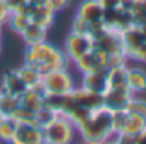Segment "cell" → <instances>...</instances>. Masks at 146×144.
Instances as JSON below:
<instances>
[{
	"instance_id": "obj_1",
	"label": "cell",
	"mask_w": 146,
	"mask_h": 144,
	"mask_svg": "<svg viewBox=\"0 0 146 144\" xmlns=\"http://www.w3.org/2000/svg\"><path fill=\"white\" fill-rule=\"evenodd\" d=\"M24 62L29 63L31 67H35L41 76H45L52 70L69 67L70 60L67 58L64 50H60L58 46H55L45 40V41H40L35 45H28L26 53H24Z\"/></svg>"
},
{
	"instance_id": "obj_2",
	"label": "cell",
	"mask_w": 146,
	"mask_h": 144,
	"mask_svg": "<svg viewBox=\"0 0 146 144\" xmlns=\"http://www.w3.org/2000/svg\"><path fill=\"white\" fill-rule=\"evenodd\" d=\"M78 132L84 144H103L113 137L112 110L105 105L95 108L88 120L78 127Z\"/></svg>"
},
{
	"instance_id": "obj_3",
	"label": "cell",
	"mask_w": 146,
	"mask_h": 144,
	"mask_svg": "<svg viewBox=\"0 0 146 144\" xmlns=\"http://www.w3.org/2000/svg\"><path fill=\"white\" fill-rule=\"evenodd\" d=\"M41 129H43L45 141L53 142V144H72L76 139V132H78L76 125L62 113H58L50 124H46Z\"/></svg>"
},
{
	"instance_id": "obj_4",
	"label": "cell",
	"mask_w": 146,
	"mask_h": 144,
	"mask_svg": "<svg viewBox=\"0 0 146 144\" xmlns=\"http://www.w3.org/2000/svg\"><path fill=\"white\" fill-rule=\"evenodd\" d=\"M76 88L74 77L69 72V67L65 69H57L41 77V89L43 93H52V94H67Z\"/></svg>"
},
{
	"instance_id": "obj_5",
	"label": "cell",
	"mask_w": 146,
	"mask_h": 144,
	"mask_svg": "<svg viewBox=\"0 0 146 144\" xmlns=\"http://www.w3.org/2000/svg\"><path fill=\"white\" fill-rule=\"evenodd\" d=\"M102 105H103L102 94L93 93V91H88L83 86H79V88H74L70 93H67L64 96V106H62V112L60 113L64 115L65 112H69L70 108H76V106L88 108V110H95V108H98Z\"/></svg>"
},
{
	"instance_id": "obj_6",
	"label": "cell",
	"mask_w": 146,
	"mask_h": 144,
	"mask_svg": "<svg viewBox=\"0 0 146 144\" xmlns=\"http://www.w3.org/2000/svg\"><path fill=\"white\" fill-rule=\"evenodd\" d=\"M91 50H93V38L88 36V34H79V33H74V31H72V33L67 36V40H65V48H64V52H65V55H67V58H69L70 62L78 60L79 57L86 55V53L91 52Z\"/></svg>"
},
{
	"instance_id": "obj_7",
	"label": "cell",
	"mask_w": 146,
	"mask_h": 144,
	"mask_svg": "<svg viewBox=\"0 0 146 144\" xmlns=\"http://www.w3.org/2000/svg\"><path fill=\"white\" fill-rule=\"evenodd\" d=\"M93 46L98 48V50H102L107 55L124 52V46H122V31L107 28L100 36H96L93 40Z\"/></svg>"
},
{
	"instance_id": "obj_8",
	"label": "cell",
	"mask_w": 146,
	"mask_h": 144,
	"mask_svg": "<svg viewBox=\"0 0 146 144\" xmlns=\"http://www.w3.org/2000/svg\"><path fill=\"white\" fill-rule=\"evenodd\" d=\"M107 60H108V55L93 46L91 52H88L86 55L74 60V65L81 74H86V72H93V70H100V69H108Z\"/></svg>"
},
{
	"instance_id": "obj_9",
	"label": "cell",
	"mask_w": 146,
	"mask_h": 144,
	"mask_svg": "<svg viewBox=\"0 0 146 144\" xmlns=\"http://www.w3.org/2000/svg\"><path fill=\"white\" fill-rule=\"evenodd\" d=\"M134 93L129 88H107L102 94L103 105L110 110H125Z\"/></svg>"
},
{
	"instance_id": "obj_10",
	"label": "cell",
	"mask_w": 146,
	"mask_h": 144,
	"mask_svg": "<svg viewBox=\"0 0 146 144\" xmlns=\"http://www.w3.org/2000/svg\"><path fill=\"white\" fill-rule=\"evenodd\" d=\"M45 141L43 129L31 124H17L14 137L9 144H41Z\"/></svg>"
},
{
	"instance_id": "obj_11",
	"label": "cell",
	"mask_w": 146,
	"mask_h": 144,
	"mask_svg": "<svg viewBox=\"0 0 146 144\" xmlns=\"http://www.w3.org/2000/svg\"><path fill=\"white\" fill-rule=\"evenodd\" d=\"M103 24L107 28H112V29H117V31H125L129 26L134 24V21H132L131 11L117 7V9H112V11H105Z\"/></svg>"
},
{
	"instance_id": "obj_12",
	"label": "cell",
	"mask_w": 146,
	"mask_h": 144,
	"mask_svg": "<svg viewBox=\"0 0 146 144\" xmlns=\"http://www.w3.org/2000/svg\"><path fill=\"white\" fill-rule=\"evenodd\" d=\"M26 11L29 14V19L33 24H38L45 29H48L55 19V12L52 9L46 7V4H33L28 0V5H26Z\"/></svg>"
},
{
	"instance_id": "obj_13",
	"label": "cell",
	"mask_w": 146,
	"mask_h": 144,
	"mask_svg": "<svg viewBox=\"0 0 146 144\" xmlns=\"http://www.w3.org/2000/svg\"><path fill=\"white\" fill-rule=\"evenodd\" d=\"M144 41L146 40H144V36H143V33H141L137 24H132L125 31H122V46H124V53L127 55V58L134 60V55H136L137 48Z\"/></svg>"
},
{
	"instance_id": "obj_14",
	"label": "cell",
	"mask_w": 146,
	"mask_h": 144,
	"mask_svg": "<svg viewBox=\"0 0 146 144\" xmlns=\"http://www.w3.org/2000/svg\"><path fill=\"white\" fill-rule=\"evenodd\" d=\"M81 86L88 91L103 94V91L107 89V69H100V70H93V72L83 74Z\"/></svg>"
},
{
	"instance_id": "obj_15",
	"label": "cell",
	"mask_w": 146,
	"mask_h": 144,
	"mask_svg": "<svg viewBox=\"0 0 146 144\" xmlns=\"http://www.w3.org/2000/svg\"><path fill=\"white\" fill-rule=\"evenodd\" d=\"M26 84L21 81L17 70H7L5 74L2 76V84H0V91H4L7 94H12V96H21L24 91H26Z\"/></svg>"
},
{
	"instance_id": "obj_16",
	"label": "cell",
	"mask_w": 146,
	"mask_h": 144,
	"mask_svg": "<svg viewBox=\"0 0 146 144\" xmlns=\"http://www.w3.org/2000/svg\"><path fill=\"white\" fill-rule=\"evenodd\" d=\"M103 14H105V11L96 0H84V2H81L78 7V12H76L78 17H81L88 22L103 21Z\"/></svg>"
},
{
	"instance_id": "obj_17",
	"label": "cell",
	"mask_w": 146,
	"mask_h": 144,
	"mask_svg": "<svg viewBox=\"0 0 146 144\" xmlns=\"http://www.w3.org/2000/svg\"><path fill=\"white\" fill-rule=\"evenodd\" d=\"M45 93L41 88H28L21 96H19V105L28 108L29 112H38L43 105H45V100H43Z\"/></svg>"
},
{
	"instance_id": "obj_18",
	"label": "cell",
	"mask_w": 146,
	"mask_h": 144,
	"mask_svg": "<svg viewBox=\"0 0 146 144\" xmlns=\"http://www.w3.org/2000/svg\"><path fill=\"white\" fill-rule=\"evenodd\" d=\"M127 86L134 94L146 93V70L127 65Z\"/></svg>"
},
{
	"instance_id": "obj_19",
	"label": "cell",
	"mask_w": 146,
	"mask_h": 144,
	"mask_svg": "<svg viewBox=\"0 0 146 144\" xmlns=\"http://www.w3.org/2000/svg\"><path fill=\"white\" fill-rule=\"evenodd\" d=\"M16 70H17L21 81L26 84V88H41V77L43 76L40 74L35 67H31L29 63L24 62V65L21 69H16Z\"/></svg>"
},
{
	"instance_id": "obj_20",
	"label": "cell",
	"mask_w": 146,
	"mask_h": 144,
	"mask_svg": "<svg viewBox=\"0 0 146 144\" xmlns=\"http://www.w3.org/2000/svg\"><path fill=\"white\" fill-rule=\"evenodd\" d=\"M107 88H129L127 86V67L107 69Z\"/></svg>"
},
{
	"instance_id": "obj_21",
	"label": "cell",
	"mask_w": 146,
	"mask_h": 144,
	"mask_svg": "<svg viewBox=\"0 0 146 144\" xmlns=\"http://www.w3.org/2000/svg\"><path fill=\"white\" fill-rule=\"evenodd\" d=\"M144 129H146V118L141 117V115H136V113L127 112V117H125V122H124L120 132L131 134V135H137V134H141Z\"/></svg>"
},
{
	"instance_id": "obj_22",
	"label": "cell",
	"mask_w": 146,
	"mask_h": 144,
	"mask_svg": "<svg viewBox=\"0 0 146 144\" xmlns=\"http://www.w3.org/2000/svg\"><path fill=\"white\" fill-rule=\"evenodd\" d=\"M21 38L24 40L26 45H35V43H40V41H45L46 40V29L38 26V24H29L23 33H21Z\"/></svg>"
},
{
	"instance_id": "obj_23",
	"label": "cell",
	"mask_w": 146,
	"mask_h": 144,
	"mask_svg": "<svg viewBox=\"0 0 146 144\" xmlns=\"http://www.w3.org/2000/svg\"><path fill=\"white\" fill-rule=\"evenodd\" d=\"M16 33H23L29 24H31V19H29V14L26 9L23 11H16V12H11V17H9V22H7Z\"/></svg>"
},
{
	"instance_id": "obj_24",
	"label": "cell",
	"mask_w": 146,
	"mask_h": 144,
	"mask_svg": "<svg viewBox=\"0 0 146 144\" xmlns=\"http://www.w3.org/2000/svg\"><path fill=\"white\" fill-rule=\"evenodd\" d=\"M16 129H17V122L11 115H4L2 120H0V141L9 144L11 139L14 137Z\"/></svg>"
},
{
	"instance_id": "obj_25",
	"label": "cell",
	"mask_w": 146,
	"mask_h": 144,
	"mask_svg": "<svg viewBox=\"0 0 146 144\" xmlns=\"http://www.w3.org/2000/svg\"><path fill=\"white\" fill-rule=\"evenodd\" d=\"M11 117H12L17 124H31V125L40 127L38 122H36V115H35V112H29L28 108H24V106H21V105L11 113Z\"/></svg>"
},
{
	"instance_id": "obj_26",
	"label": "cell",
	"mask_w": 146,
	"mask_h": 144,
	"mask_svg": "<svg viewBox=\"0 0 146 144\" xmlns=\"http://www.w3.org/2000/svg\"><path fill=\"white\" fill-rule=\"evenodd\" d=\"M19 106V98L7 94L4 91H0V113L2 115H11L16 108Z\"/></svg>"
},
{
	"instance_id": "obj_27",
	"label": "cell",
	"mask_w": 146,
	"mask_h": 144,
	"mask_svg": "<svg viewBox=\"0 0 146 144\" xmlns=\"http://www.w3.org/2000/svg\"><path fill=\"white\" fill-rule=\"evenodd\" d=\"M35 115H36V122H38V125H40V127H45V125H46V124H50V122L58 115V113H57L55 110H52V108H48V106H45V105H43V106L35 113Z\"/></svg>"
},
{
	"instance_id": "obj_28",
	"label": "cell",
	"mask_w": 146,
	"mask_h": 144,
	"mask_svg": "<svg viewBox=\"0 0 146 144\" xmlns=\"http://www.w3.org/2000/svg\"><path fill=\"white\" fill-rule=\"evenodd\" d=\"M125 110L131 112V113H136V115H141V117L146 118V100L136 98V94H134V96L131 98V101L127 103Z\"/></svg>"
},
{
	"instance_id": "obj_29",
	"label": "cell",
	"mask_w": 146,
	"mask_h": 144,
	"mask_svg": "<svg viewBox=\"0 0 146 144\" xmlns=\"http://www.w3.org/2000/svg\"><path fill=\"white\" fill-rule=\"evenodd\" d=\"M64 96L65 94H52V93H45L43 100H45V106L55 110L57 113L62 112V106H64Z\"/></svg>"
},
{
	"instance_id": "obj_30",
	"label": "cell",
	"mask_w": 146,
	"mask_h": 144,
	"mask_svg": "<svg viewBox=\"0 0 146 144\" xmlns=\"http://www.w3.org/2000/svg\"><path fill=\"white\" fill-rule=\"evenodd\" d=\"M125 117H127V110H112V129H113V135L122 130Z\"/></svg>"
},
{
	"instance_id": "obj_31",
	"label": "cell",
	"mask_w": 146,
	"mask_h": 144,
	"mask_svg": "<svg viewBox=\"0 0 146 144\" xmlns=\"http://www.w3.org/2000/svg\"><path fill=\"white\" fill-rule=\"evenodd\" d=\"M127 55L124 52H119V53H112L108 55V60H107V67L112 69V67H127Z\"/></svg>"
},
{
	"instance_id": "obj_32",
	"label": "cell",
	"mask_w": 146,
	"mask_h": 144,
	"mask_svg": "<svg viewBox=\"0 0 146 144\" xmlns=\"http://www.w3.org/2000/svg\"><path fill=\"white\" fill-rule=\"evenodd\" d=\"M72 31H74V33H79V34H88V36H90V22L76 16L74 21H72Z\"/></svg>"
},
{
	"instance_id": "obj_33",
	"label": "cell",
	"mask_w": 146,
	"mask_h": 144,
	"mask_svg": "<svg viewBox=\"0 0 146 144\" xmlns=\"http://www.w3.org/2000/svg\"><path fill=\"white\" fill-rule=\"evenodd\" d=\"M69 4H70V0H46V7L52 9L55 14L60 12V11H64Z\"/></svg>"
},
{
	"instance_id": "obj_34",
	"label": "cell",
	"mask_w": 146,
	"mask_h": 144,
	"mask_svg": "<svg viewBox=\"0 0 146 144\" xmlns=\"http://www.w3.org/2000/svg\"><path fill=\"white\" fill-rule=\"evenodd\" d=\"M112 139H113V142H115V144H136V135L124 134V132L115 134Z\"/></svg>"
},
{
	"instance_id": "obj_35",
	"label": "cell",
	"mask_w": 146,
	"mask_h": 144,
	"mask_svg": "<svg viewBox=\"0 0 146 144\" xmlns=\"http://www.w3.org/2000/svg\"><path fill=\"white\" fill-rule=\"evenodd\" d=\"M4 2H5V5H7V9H9L11 12L23 11V9H26V5H28V0H4Z\"/></svg>"
},
{
	"instance_id": "obj_36",
	"label": "cell",
	"mask_w": 146,
	"mask_h": 144,
	"mask_svg": "<svg viewBox=\"0 0 146 144\" xmlns=\"http://www.w3.org/2000/svg\"><path fill=\"white\" fill-rule=\"evenodd\" d=\"M96 2L103 7V11H112L120 7V0H96Z\"/></svg>"
},
{
	"instance_id": "obj_37",
	"label": "cell",
	"mask_w": 146,
	"mask_h": 144,
	"mask_svg": "<svg viewBox=\"0 0 146 144\" xmlns=\"http://www.w3.org/2000/svg\"><path fill=\"white\" fill-rule=\"evenodd\" d=\"M9 17H11V11L7 9V5H5V2L4 4H0V24H7L9 22Z\"/></svg>"
},
{
	"instance_id": "obj_38",
	"label": "cell",
	"mask_w": 146,
	"mask_h": 144,
	"mask_svg": "<svg viewBox=\"0 0 146 144\" xmlns=\"http://www.w3.org/2000/svg\"><path fill=\"white\" fill-rule=\"evenodd\" d=\"M134 60H139V62L146 63V41L137 48V52H136V55H134Z\"/></svg>"
},
{
	"instance_id": "obj_39",
	"label": "cell",
	"mask_w": 146,
	"mask_h": 144,
	"mask_svg": "<svg viewBox=\"0 0 146 144\" xmlns=\"http://www.w3.org/2000/svg\"><path fill=\"white\" fill-rule=\"evenodd\" d=\"M134 4H136V0H120V7L125 11H131Z\"/></svg>"
},
{
	"instance_id": "obj_40",
	"label": "cell",
	"mask_w": 146,
	"mask_h": 144,
	"mask_svg": "<svg viewBox=\"0 0 146 144\" xmlns=\"http://www.w3.org/2000/svg\"><path fill=\"white\" fill-rule=\"evenodd\" d=\"M136 144H146V129L136 135Z\"/></svg>"
},
{
	"instance_id": "obj_41",
	"label": "cell",
	"mask_w": 146,
	"mask_h": 144,
	"mask_svg": "<svg viewBox=\"0 0 146 144\" xmlns=\"http://www.w3.org/2000/svg\"><path fill=\"white\" fill-rule=\"evenodd\" d=\"M33 4H46V0H29Z\"/></svg>"
},
{
	"instance_id": "obj_42",
	"label": "cell",
	"mask_w": 146,
	"mask_h": 144,
	"mask_svg": "<svg viewBox=\"0 0 146 144\" xmlns=\"http://www.w3.org/2000/svg\"><path fill=\"white\" fill-rule=\"evenodd\" d=\"M103 144H115V142H113V139H110V141H107V142H103Z\"/></svg>"
},
{
	"instance_id": "obj_43",
	"label": "cell",
	"mask_w": 146,
	"mask_h": 144,
	"mask_svg": "<svg viewBox=\"0 0 146 144\" xmlns=\"http://www.w3.org/2000/svg\"><path fill=\"white\" fill-rule=\"evenodd\" d=\"M0 43H2V24H0Z\"/></svg>"
},
{
	"instance_id": "obj_44",
	"label": "cell",
	"mask_w": 146,
	"mask_h": 144,
	"mask_svg": "<svg viewBox=\"0 0 146 144\" xmlns=\"http://www.w3.org/2000/svg\"><path fill=\"white\" fill-rule=\"evenodd\" d=\"M41 144H53V142H48V141H43Z\"/></svg>"
},
{
	"instance_id": "obj_45",
	"label": "cell",
	"mask_w": 146,
	"mask_h": 144,
	"mask_svg": "<svg viewBox=\"0 0 146 144\" xmlns=\"http://www.w3.org/2000/svg\"><path fill=\"white\" fill-rule=\"evenodd\" d=\"M2 117H4V115H2V113H0V120H2Z\"/></svg>"
},
{
	"instance_id": "obj_46",
	"label": "cell",
	"mask_w": 146,
	"mask_h": 144,
	"mask_svg": "<svg viewBox=\"0 0 146 144\" xmlns=\"http://www.w3.org/2000/svg\"><path fill=\"white\" fill-rule=\"evenodd\" d=\"M0 4H4V0H0Z\"/></svg>"
}]
</instances>
